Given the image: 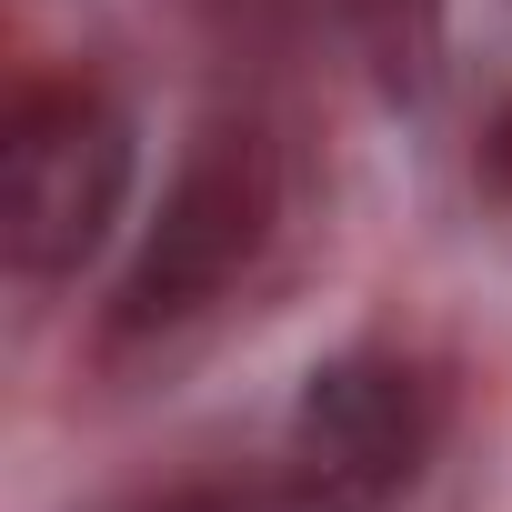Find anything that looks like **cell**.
I'll return each instance as SVG.
<instances>
[{
    "label": "cell",
    "instance_id": "1",
    "mask_svg": "<svg viewBox=\"0 0 512 512\" xmlns=\"http://www.w3.org/2000/svg\"><path fill=\"white\" fill-rule=\"evenodd\" d=\"M282 211H292V161L262 121H201L141 251H131V272L101 312L111 352H141V342H171L191 322H211L251 272L272 262V241H282Z\"/></svg>",
    "mask_w": 512,
    "mask_h": 512
},
{
    "label": "cell",
    "instance_id": "2",
    "mask_svg": "<svg viewBox=\"0 0 512 512\" xmlns=\"http://www.w3.org/2000/svg\"><path fill=\"white\" fill-rule=\"evenodd\" d=\"M452 432V382L402 342H352L312 362L282 422V492L302 512H392Z\"/></svg>",
    "mask_w": 512,
    "mask_h": 512
},
{
    "label": "cell",
    "instance_id": "3",
    "mask_svg": "<svg viewBox=\"0 0 512 512\" xmlns=\"http://www.w3.org/2000/svg\"><path fill=\"white\" fill-rule=\"evenodd\" d=\"M131 201V121L91 81H31L0 141V251L21 282H71Z\"/></svg>",
    "mask_w": 512,
    "mask_h": 512
},
{
    "label": "cell",
    "instance_id": "4",
    "mask_svg": "<svg viewBox=\"0 0 512 512\" xmlns=\"http://www.w3.org/2000/svg\"><path fill=\"white\" fill-rule=\"evenodd\" d=\"M352 31H362V61L382 81V101H432L442 81V31H452V0H352Z\"/></svg>",
    "mask_w": 512,
    "mask_h": 512
},
{
    "label": "cell",
    "instance_id": "5",
    "mask_svg": "<svg viewBox=\"0 0 512 512\" xmlns=\"http://www.w3.org/2000/svg\"><path fill=\"white\" fill-rule=\"evenodd\" d=\"M121 512H302L292 492H282V472L272 482H171V492H141V502H121Z\"/></svg>",
    "mask_w": 512,
    "mask_h": 512
},
{
    "label": "cell",
    "instance_id": "6",
    "mask_svg": "<svg viewBox=\"0 0 512 512\" xmlns=\"http://www.w3.org/2000/svg\"><path fill=\"white\" fill-rule=\"evenodd\" d=\"M482 181L512 201V101H502V111H492V131H482Z\"/></svg>",
    "mask_w": 512,
    "mask_h": 512
}]
</instances>
